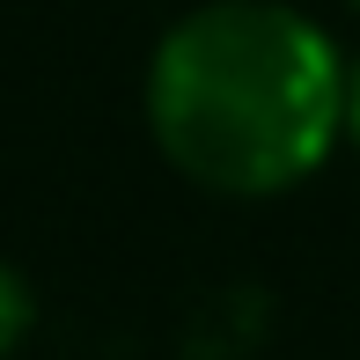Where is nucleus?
Here are the masks:
<instances>
[{"label":"nucleus","instance_id":"4","mask_svg":"<svg viewBox=\"0 0 360 360\" xmlns=\"http://www.w3.org/2000/svg\"><path fill=\"white\" fill-rule=\"evenodd\" d=\"M353 15H360V0H353Z\"/></svg>","mask_w":360,"mask_h":360},{"label":"nucleus","instance_id":"3","mask_svg":"<svg viewBox=\"0 0 360 360\" xmlns=\"http://www.w3.org/2000/svg\"><path fill=\"white\" fill-rule=\"evenodd\" d=\"M346 140L360 147V59H353V74H346Z\"/></svg>","mask_w":360,"mask_h":360},{"label":"nucleus","instance_id":"2","mask_svg":"<svg viewBox=\"0 0 360 360\" xmlns=\"http://www.w3.org/2000/svg\"><path fill=\"white\" fill-rule=\"evenodd\" d=\"M30 316H37V302H30L22 272H15L8 257H0V360H8V353L30 338Z\"/></svg>","mask_w":360,"mask_h":360},{"label":"nucleus","instance_id":"1","mask_svg":"<svg viewBox=\"0 0 360 360\" xmlns=\"http://www.w3.org/2000/svg\"><path fill=\"white\" fill-rule=\"evenodd\" d=\"M353 59L280 0H214L169 22L147 59L155 147L206 191L272 199L346 140Z\"/></svg>","mask_w":360,"mask_h":360}]
</instances>
